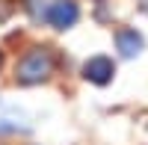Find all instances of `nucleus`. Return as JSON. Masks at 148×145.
<instances>
[{"label":"nucleus","instance_id":"obj_7","mask_svg":"<svg viewBox=\"0 0 148 145\" xmlns=\"http://www.w3.org/2000/svg\"><path fill=\"white\" fill-rule=\"evenodd\" d=\"M0 68H3V51H0Z\"/></svg>","mask_w":148,"mask_h":145},{"label":"nucleus","instance_id":"obj_1","mask_svg":"<svg viewBox=\"0 0 148 145\" xmlns=\"http://www.w3.org/2000/svg\"><path fill=\"white\" fill-rule=\"evenodd\" d=\"M51 74H53V53L47 47L27 51L15 65V83H21V86H39Z\"/></svg>","mask_w":148,"mask_h":145},{"label":"nucleus","instance_id":"obj_6","mask_svg":"<svg viewBox=\"0 0 148 145\" xmlns=\"http://www.w3.org/2000/svg\"><path fill=\"white\" fill-rule=\"evenodd\" d=\"M142 12H148V0H142Z\"/></svg>","mask_w":148,"mask_h":145},{"label":"nucleus","instance_id":"obj_4","mask_svg":"<svg viewBox=\"0 0 148 145\" xmlns=\"http://www.w3.org/2000/svg\"><path fill=\"white\" fill-rule=\"evenodd\" d=\"M116 47H119V53L125 56V59H133V56L142 53L145 39H142L136 30H119L116 33Z\"/></svg>","mask_w":148,"mask_h":145},{"label":"nucleus","instance_id":"obj_3","mask_svg":"<svg viewBox=\"0 0 148 145\" xmlns=\"http://www.w3.org/2000/svg\"><path fill=\"white\" fill-rule=\"evenodd\" d=\"M77 18H80V9H77V3H71V0H56V3H51V9H47V15H45V21L51 24V27H56V30L74 27Z\"/></svg>","mask_w":148,"mask_h":145},{"label":"nucleus","instance_id":"obj_2","mask_svg":"<svg viewBox=\"0 0 148 145\" xmlns=\"http://www.w3.org/2000/svg\"><path fill=\"white\" fill-rule=\"evenodd\" d=\"M83 77L89 83H95V86H107L116 77V62L110 56H92L83 62Z\"/></svg>","mask_w":148,"mask_h":145},{"label":"nucleus","instance_id":"obj_5","mask_svg":"<svg viewBox=\"0 0 148 145\" xmlns=\"http://www.w3.org/2000/svg\"><path fill=\"white\" fill-rule=\"evenodd\" d=\"M27 12L36 18V21H45V15H47V9H51V3H47V0H27Z\"/></svg>","mask_w":148,"mask_h":145}]
</instances>
